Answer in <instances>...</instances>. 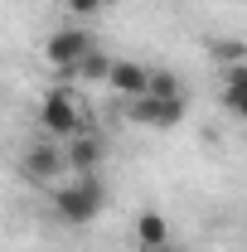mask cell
<instances>
[{"mask_svg":"<svg viewBox=\"0 0 247 252\" xmlns=\"http://www.w3.org/2000/svg\"><path fill=\"white\" fill-rule=\"evenodd\" d=\"M102 204H107V189L97 175H73L68 185L54 194V214L63 223H93L102 214Z\"/></svg>","mask_w":247,"mask_h":252,"instance_id":"cell-1","label":"cell"},{"mask_svg":"<svg viewBox=\"0 0 247 252\" xmlns=\"http://www.w3.org/2000/svg\"><path fill=\"white\" fill-rule=\"evenodd\" d=\"M39 117H44V131H49L54 141H68V136L88 131L78 102H73V88H54V93L44 97V112H39Z\"/></svg>","mask_w":247,"mask_h":252,"instance_id":"cell-2","label":"cell"},{"mask_svg":"<svg viewBox=\"0 0 247 252\" xmlns=\"http://www.w3.org/2000/svg\"><path fill=\"white\" fill-rule=\"evenodd\" d=\"M185 112H189V97H131V122L155 126V131L180 126Z\"/></svg>","mask_w":247,"mask_h":252,"instance_id":"cell-3","label":"cell"},{"mask_svg":"<svg viewBox=\"0 0 247 252\" xmlns=\"http://www.w3.org/2000/svg\"><path fill=\"white\" fill-rule=\"evenodd\" d=\"M93 49V34H83V30H59V34H49V44H44V59L59 68L63 78L73 83V68H78V59Z\"/></svg>","mask_w":247,"mask_h":252,"instance_id":"cell-4","label":"cell"},{"mask_svg":"<svg viewBox=\"0 0 247 252\" xmlns=\"http://www.w3.org/2000/svg\"><path fill=\"white\" fill-rule=\"evenodd\" d=\"M63 165H68L73 175H97V165H102V141H97L93 131L68 136V146H63Z\"/></svg>","mask_w":247,"mask_h":252,"instance_id":"cell-5","label":"cell"},{"mask_svg":"<svg viewBox=\"0 0 247 252\" xmlns=\"http://www.w3.org/2000/svg\"><path fill=\"white\" fill-rule=\"evenodd\" d=\"M20 170H25L30 180H59L68 165H63V151L54 146V141H39V146L25 151V165H20Z\"/></svg>","mask_w":247,"mask_h":252,"instance_id":"cell-6","label":"cell"},{"mask_svg":"<svg viewBox=\"0 0 247 252\" xmlns=\"http://www.w3.org/2000/svg\"><path fill=\"white\" fill-rule=\"evenodd\" d=\"M146 78H151V68L126 63V59H112V68H107V88L122 93V97H141L146 93Z\"/></svg>","mask_w":247,"mask_h":252,"instance_id":"cell-7","label":"cell"},{"mask_svg":"<svg viewBox=\"0 0 247 252\" xmlns=\"http://www.w3.org/2000/svg\"><path fill=\"white\" fill-rule=\"evenodd\" d=\"M136 238H141V252L146 248H165V243H170V228H165L160 214H141V219H136Z\"/></svg>","mask_w":247,"mask_h":252,"instance_id":"cell-8","label":"cell"},{"mask_svg":"<svg viewBox=\"0 0 247 252\" xmlns=\"http://www.w3.org/2000/svg\"><path fill=\"white\" fill-rule=\"evenodd\" d=\"M107 68H112V59L102 54V49H88L83 59H78V68H73V78H88V83H107Z\"/></svg>","mask_w":247,"mask_h":252,"instance_id":"cell-9","label":"cell"},{"mask_svg":"<svg viewBox=\"0 0 247 252\" xmlns=\"http://www.w3.org/2000/svg\"><path fill=\"white\" fill-rule=\"evenodd\" d=\"M141 97H185V93H180V78H175L170 68H151L146 93H141Z\"/></svg>","mask_w":247,"mask_h":252,"instance_id":"cell-10","label":"cell"},{"mask_svg":"<svg viewBox=\"0 0 247 252\" xmlns=\"http://www.w3.org/2000/svg\"><path fill=\"white\" fill-rule=\"evenodd\" d=\"M214 59L218 63H243L247 59V44H243V39H218V44H214Z\"/></svg>","mask_w":247,"mask_h":252,"instance_id":"cell-11","label":"cell"},{"mask_svg":"<svg viewBox=\"0 0 247 252\" xmlns=\"http://www.w3.org/2000/svg\"><path fill=\"white\" fill-rule=\"evenodd\" d=\"M107 0H68V15H102Z\"/></svg>","mask_w":247,"mask_h":252,"instance_id":"cell-12","label":"cell"},{"mask_svg":"<svg viewBox=\"0 0 247 252\" xmlns=\"http://www.w3.org/2000/svg\"><path fill=\"white\" fill-rule=\"evenodd\" d=\"M228 107H233V112H238V117H243V122H247V93L238 97V102H228Z\"/></svg>","mask_w":247,"mask_h":252,"instance_id":"cell-13","label":"cell"},{"mask_svg":"<svg viewBox=\"0 0 247 252\" xmlns=\"http://www.w3.org/2000/svg\"><path fill=\"white\" fill-rule=\"evenodd\" d=\"M146 252H175V248H170V243H165V248H146Z\"/></svg>","mask_w":247,"mask_h":252,"instance_id":"cell-14","label":"cell"}]
</instances>
